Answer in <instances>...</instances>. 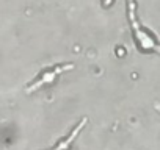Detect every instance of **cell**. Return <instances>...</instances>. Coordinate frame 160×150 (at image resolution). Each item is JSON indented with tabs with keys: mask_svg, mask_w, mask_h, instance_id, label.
I'll return each instance as SVG.
<instances>
[{
	"mask_svg": "<svg viewBox=\"0 0 160 150\" xmlns=\"http://www.w3.org/2000/svg\"><path fill=\"white\" fill-rule=\"evenodd\" d=\"M154 108H155V110H157V111H158V113H160V103H158V102H157V103H155V105H154Z\"/></svg>",
	"mask_w": 160,
	"mask_h": 150,
	"instance_id": "obj_4",
	"label": "cell"
},
{
	"mask_svg": "<svg viewBox=\"0 0 160 150\" xmlns=\"http://www.w3.org/2000/svg\"><path fill=\"white\" fill-rule=\"evenodd\" d=\"M127 17H129L132 31H133L135 44H137L141 50H144V52H158V53H160V44H158V42L155 41V38H154L148 30H144V28L140 25V22H138L135 0H127Z\"/></svg>",
	"mask_w": 160,
	"mask_h": 150,
	"instance_id": "obj_1",
	"label": "cell"
},
{
	"mask_svg": "<svg viewBox=\"0 0 160 150\" xmlns=\"http://www.w3.org/2000/svg\"><path fill=\"white\" fill-rule=\"evenodd\" d=\"M71 69H74L72 63H58V64H53V66H49V67L42 69L36 77L25 86V92L30 94V92L39 89L41 86H44V85H50L53 80H57L60 77L61 73H64V72H68Z\"/></svg>",
	"mask_w": 160,
	"mask_h": 150,
	"instance_id": "obj_2",
	"label": "cell"
},
{
	"mask_svg": "<svg viewBox=\"0 0 160 150\" xmlns=\"http://www.w3.org/2000/svg\"><path fill=\"white\" fill-rule=\"evenodd\" d=\"M87 122H88V117H82V119H80V122H78V124H75V125L69 130V133H68L64 138L58 139V141H57V144H55L53 147L47 148V150H69L71 144L77 139V136L80 134V131L83 130V127L87 125Z\"/></svg>",
	"mask_w": 160,
	"mask_h": 150,
	"instance_id": "obj_3",
	"label": "cell"
}]
</instances>
